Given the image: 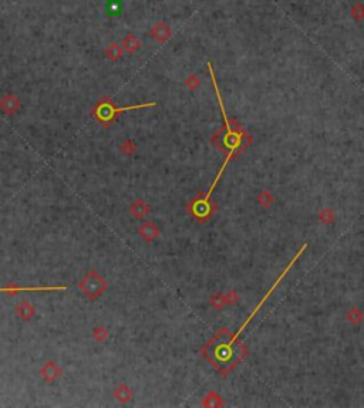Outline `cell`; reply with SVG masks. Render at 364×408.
<instances>
[{"label": "cell", "instance_id": "d6986e66", "mask_svg": "<svg viewBox=\"0 0 364 408\" xmlns=\"http://www.w3.org/2000/svg\"><path fill=\"white\" fill-rule=\"evenodd\" d=\"M319 219L323 223H331V222L334 221V213H333V210L330 209H324L321 210L319 213Z\"/></svg>", "mask_w": 364, "mask_h": 408}, {"label": "cell", "instance_id": "e0dca14e", "mask_svg": "<svg viewBox=\"0 0 364 408\" xmlns=\"http://www.w3.org/2000/svg\"><path fill=\"white\" fill-rule=\"evenodd\" d=\"M93 337L99 343H104L108 339V331H107V329H104V327H97V329H94V331H93Z\"/></svg>", "mask_w": 364, "mask_h": 408}, {"label": "cell", "instance_id": "ba28073f", "mask_svg": "<svg viewBox=\"0 0 364 408\" xmlns=\"http://www.w3.org/2000/svg\"><path fill=\"white\" fill-rule=\"evenodd\" d=\"M140 47H141V40L137 36H134L133 33L127 34L124 37V40H122V50H125L128 53H135L137 50H140Z\"/></svg>", "mask_w": 364, "mask_h": 408}, {"label": "cell", "instance_id": "3957f363", "mask_svg": "<svg viewBox=\"0 0 364 408\" xmlns=\"http://www.w3.org/2000/svg\"><path fill=\"white\" fill-rule=\"evenodd\" d=\"M145 107H155V102H144V104H137V105H130V107H115L112 101L108 99L100 100V102L93 110V117L99 120L104 127H110L111 122L117 118L118 114L125 112V111L138 110V108H145Z\"/></svg>", "mask_w": 364, "mask_h": 408}, {"label": "cell", "instance_id": "2e32d148", "mask_svg": "<svg viewBox=\"0 0 364 408\" xmlns=\"http://www.w3.org/2000/svg\"><path fill=\"white\" fill-rule=\"evenodd\" d=\"M17 313L22 316L23 319L27 320V319H30V317L34 314V309L32 305H29L27 302H24V303H22V305L17 307Z\"/></svg>", "mask_w": 364, "mask_h": 408}, {"label": "cell", "instance_id": "8992f818", "mask_svg": "<svg viewBox=\"0 0 364 408\" xmlns=\"http://www.w3.org/2000/svg\"><path fill=\"white\" fill-rule=\"evenodd\" d=\"M150 34L154 37L156 42L164 43V42H166V40L171 37L172 32H171V29H169V26H168L166 23L161 22V23H156V24H155L154 27L151 29Z\"/></svg>", "mask_w": 364, "mask_h": 408}, {"label": "cell", "instance_id": "4fadbf2b", "mask_svg": "<svg viewBox=\"0 0 364 408\" xmlns=\"http://www.w3.org/2000/svg\"><path fill=\"white\" fill-rule=\"evenodd\" d=\"M202 404L205 406V407H221L222 404V398L216 394V393H213V391H210L209 394L205 397V400L202 401Z\"/></svg>", "mask_w": 364, "mask_h": 408}, {"label": "cell", "instance_id": "7c38bea8", "mask_svg": "<svg viewBox=\"0 0 364 408\" xmlns=\"http://www.w3.org/2000/svg\"><path fill=\"white\" fill-rule=\"evenodd\" d=\"M122 53H124L122 47L120 45H117V43H112V45H110L105 49V57L108 60H111V61L120 60L122 57Z\"/></svg>", "mask_w": 364, "mask_h": 408}, {"label": "cell", "instance_id": "9a60e30c", "mask_svg": "<svg viewBox=\"0 0 364 408\" xmlns=\"http://www.w3.org/2000/svg\"><path fill=\"white\" fill-rule=\"evenodd\" d=\"M1 108L6 112H14V111L19 108V101L13 97H7L1 101Z\"/></svg>", "mask_w": 364, "mask_h": 408}, {"label": "cell", "instance_id": "7402d4cb", "mask_svg": "<svg viewBox=\"0 0 364 408\" xmlns=\"http://www.w3.org/2000/svg\"><path fill=\"white\" fill-rule=\"evenodd\" d=\"M185 84H187L189 90H195L199 86V78L197 77L195 74H191V76L185 80Z\"/></svg>", "mask_w": 364, "mask_h": 408}, {"label": "cell", "instance_id": "6da1fadb", "mask_svg": "<svg viewBox=\"0 0 364 408\" xmlns=\"http://www.w3.org/2000/svg\"><path fill=\"white\" fill-rule=\"evenodd\" d=\"M248 354V349L242 343H232V334L228 329H221L208 344L202 347V356L216 368L222 375H228Z\"/></svg>", "mask_w": 364, "mask_h": 408}, {"label": "cell", "instance_id": "52a82bcc", "mask_svg": "<svg viewBox=\"0 0 364 408\" xmlns=\"http://www.w3.org/2000/svg\"><path fill=\"white\" fill-rule=\"evenodd\" d=\"M138 233L143 236L144 241L153 242L155 238L159 235V228L153 222H144L143 225L140 226V229H138Z\"/></svg>", "mask_w": 364, "mask_h": 408}, {"label": "cell", "instance_id": "44dd1931", "mask_svg": "<svg viewBox=\"0 0 364 408\" xmlns=\"http://www.w3.org/2000/svg\"><path fill=\"white\" fill-rule=\"evenodd\" d=\"M352 16H353V19H356V22L357 23L362 22L364 16L363 6H362V4H356V6H353V9H352Z\"/></svg>", "mask_w": 364, "mask_h": 408}, {"label": "cell", "instance_id": "9c48e42d", "mask_svg": "<svg viewBox=\"0 0 364 408\" xmlns=\"http://www.w3.org/2000/svg\"><path fill=\"white\" fill-rule=\"evenodd\" d=\"M130 212H131L133 218H135V219H144L148 215L150 209H148L147 204L144 202L143 199H138V201H135L133 205H131Z\"/></svg>", "mask_w": 364, "mask_h": 408}, {"label": "cell", "instance_id": "5bb4252c", "mask_svg": "<svg viewBox=\"0 0 364 408\" xmlns=\"http://www.w3.org/2000/svg\"><path fill=\"white\" fill-rule=\"evenodd\" d=\"M273 202H275V198H273L272 194L267 192V191H262V192L259 194V197H258V204H259L260 206H263V208H269Z\"/></svg>", "mask_w": 364, "mask_h": 408}, {"label": "cell", "instance_id": "7a4b0ae2", "mask_svg": "<svg viewBox=\"0 0 364 408\" xmlns=\"http://www.w3.org/2000/svg\"><path fill=\"white\" fill-rule=\"evenodd\" d=\"M208 68H209L212 83H213V89H215L216 97H218V102H219V107H221L222 117L225 120L223 128H222L221 131H218V134H215V137H213V144L216 147H219L223 153H226V159L228 161H232L236 155L241 154L243 150L248 147V144L252 141V138H251V135H248V134L243 131L239 124L231 125V120L228 118V114H226L225 107H223V101H222L221 93H219V89H218L216 78H215L213 68H212L210 63H208Z\"/></svg>", "mask_w": 364, "mask_h": 408}, {"label": "cell", "instance_id": "277c9868", "mask_svg": "<svg viewBox=\"0 0 364 408\" xmlns=\"http://www.w3.org/2000/svg\"><path fill=\"white\" fill-rule=\"evenodd\" d=\"M78 287L86 293V296L91 300H96L101 296L103 292H105L107 289V282L100 277L99 273L96 270L89 272L86 277L78 283Z\"/></svg>", "mask_w": 364, "mask_h": 408}, {"label": "cell", "instance_id": "ac0fdd59", "mask_svg": "<svg viewBox=\"0 0 364 408\" xmlns=\"http://www.w3.org/2000/svg\"><path fill=\"white\" fill-rule=\"evenodd\" d=\"M347 319H349V321H350V323H353V324H357V323H360V321H362V319H363V314H362V311L357 309V307H353V309L349 311V314H347Z\"/></svg>", "mask_w": 364, "mask_h": 408}, {"label": "cell", "instance_id": "30bf717a", "mask_svg": "<svg viewBox=\"0 0 364 408\" xmlns=\"http://www.w3.org/2000/svg\"><path fill=\"white\" fill-rule=\"evenodd\" d=\"M42 375L47 383H53L60 377V368L54 363H47L42 368Z\"/></svg>", "mask_w": 364, "mask_h": 408}, {"label": "cell", "instance_id": "ffe728a7", "mask_svg": "<svg viewBox=\"0 0 364 408\" xmlns=\"http://www.w3.org/2000/svg\"><path fill=\"white\" fill-rule=\"evenodd\" d=\"M121 151L125 155H131L137 151V145H135L131 140H127V141L121 145Z\"/></svg>", "mask_w": 364, "mask_h": 408}, {"label": "cell", "instance_id": "5b68a950", "mask_svg": "<svg viewBox=\"0 0 364 408\" xmlns=\"http://www.w3.org/2000/svg\"><path fill=\"white\" fill-rule=\"evenodd\" d=\"M238 293L236 292H228L226 295H215L210 299V306L215 310L223 309L225 306H231L238 302Z\"/></svg>", "mask_w": 364, "mask_h": 408}, {"label": "cell", "instance_id": "8fae6325", "mask_svg": "<svg viewBox=\"0 0 364 408\" xmlns=\"http://www.w3.org/2000/svg\"><path fill=\"white\" fill-rule=\"evenodd\" d=\"M114 397L117 398L121 404H125V403L131 401V398H133V391L130 390V387L128 386H124V384H121V386H118L117 388H115V391H114Z\"/></svg>", "mask_w": 364, "mask_h": 408}]
</instances>
